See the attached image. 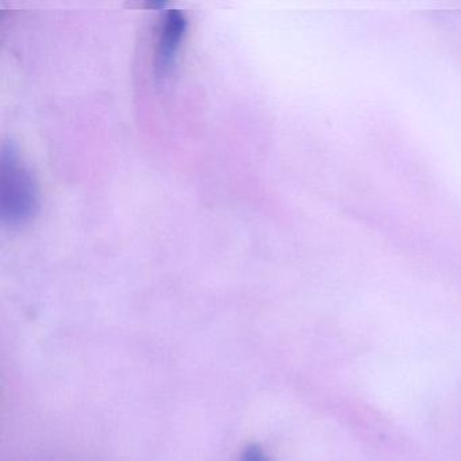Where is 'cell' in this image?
Listing matches in <instances>:
<instances>
[{
    "label": "cell",
    "instance_id": "obj_3",
    "mask_svg": "<svg viewBox=\"0 0 461 461\" xmlns=\"http://www.w3.org/2000/svg\"><path fill=\"white\" fill-rule=\"evenodd\" d=\"M240 461H272L268 456L264 453V450L261 449L258 445L252 444L249 447H245L244 452H242L241 458Z\"/></svg>",
    "mask_w": 461,
    "mask_h": 461
},
{
    "label": "cell",
    "instance_id": "obj_2",
    "mask_svg": "<svg viewBox=\"0 0 461 461\" xmlns=\"http://www.w3.org/2000/svg\"><path fill=\"white\" fill-rule=\"evenodd\" d=\"M187 25V18L179 10L167 12L156 50V74L158 77H167L174 69Z\"/></svg>",
    "mask_w": 461,
    "mask_h": 461
},
{
    "label": "cell",
    "instance_id": "obj_1",
    "mask_svg": "<svg viewBox=\"0 0 461 461\" xmlns=\"http://www.w3.org/2000/svg\"><path fill=\"white\" fill-rule=\"evenodd\" d=\"M39 187L14 142L0 153V220L12 228L28 225L39 212Z\"/></svg>",
    "mask_w": 461,
    "mask_h": 461
}]
</instances>
